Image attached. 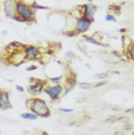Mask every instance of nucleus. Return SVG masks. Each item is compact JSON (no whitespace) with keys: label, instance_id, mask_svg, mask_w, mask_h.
I'll use <instances>...</instances> for the list:
<instances>
[{"label":"nucleus","instance_id":"obj_3","mask_svg":"<svg viewBox=\"0 0 134 135\" xmlns=\"http://www.w3.org/2000/svg\"><path fill=\"white\" fill-rule=\"evenodd\" d=\"M44 94H46L49 97L51 98L52 102H57L60 99V97L63 96L64 92V87L61 85V83L58 84H46L44 88Z\"/></svg>","mask_w":134,"mask_h":135},{"label":"nucleus","instance_id":"obj_6","mask_svg":"<svg viewBox=\"0 0 134 135\" xmlns=\"http://www.w3.org/2000/svg\"><path fill=\"white\" fill-rule=\"evenodd\" d=\"M23 53L26 60H38L42 55L39 47L35 46V45H24Z\"/></svg>","mask_w":134,"mask_h":135},{"label":"nucleus","instance_id":"obj_4","mask_svg":"<svg viewBox=\"0 0 134 135\" xmlns=\"http://www.w3.org/2000/svg\"><path fill=\"white\" fill-rule=\"evenodd\" d=\"M31 83L28 85V92L31 95V96H38L44 91L45 85L47 84L46 80H39V79H30Z\"/></svg>","mask_w":134,"mask_h":135},{"label":"nucleus","instance_id":"obj_26","mask_svg":"<svg viewBox=\"0 0 134 135\" xmlns=\"http://www.w3.org/2000/svg\"><path fill=\"white\" fill-rule=\"evenodd\" d=\"M72 58H74V53H73V52H72V51L67 52V54H66V59H72Z\"/></svg>","mask_w":134,"mask_h":135},{"label":"nucleus","instance_id":"obj_9","mask_svg":"<svg viewBox=\"0 0 134 135\" xmlns=\"http://www.w3.org/2000/svg\"><path fill=\"white\" fill-rule=\"evenodd\" d=\"M12 108L10 104V98H9V92L6 90L0 91V108L1 110H8Z\"/></svg>","mask_w":134,"mask_h":135},{"label":"nucleus","instance_id":"obj_21","mask_svg":"<svg viewBox=\"0 0 134 135\" xmlns=\"http://www.w3.org/2000/svg\"><path fill=\"white\" fill-rule=\"evenodd\" d=\"M13 20H15L16 21V22H20V23H24V21H23V19H22V17L20 16V15H15V16L13 17Z\"/></svg>","mask_w":134,"mask_h":135},{"label":"nucleus","instance_id":"obj_27","mask_svg":"<svg viewBox=\"0 0 134 135\" xmlns=\"http://www.w3.org/2000/svg\"><path fill=\"white\" fill-rule=\"evenodd\" d=\"M37 69V66H35V65H33V66H29V67L27 68V71H36Z\"/></svg>","mask_w":134,"mask_h":135},{"label":"nucleus","instance_id":"obj_25","mask_svg":"<svg viewBox=\"0 0 134 135\" xmlns=\"http://www.w3.org/2000/svg\"><path fill=\"white\" fill-rule=\"evenodd\" d=\"M60 112H65V113H69V112H73V108H59Z\"/></svg>","mask_w":134,"mask_h":135},{"label":"nucleus","instance_id":"obj_10","mask_svg":"<svg viewBox=\"0 0 134 135\" xmlns=\"http://www.w3.org/2000/svg\"><path fill=\"white\" fill-rule=\"evenodd\" d=\"M124 54L130 59V60L134 61V42H131V44L126 47Z\"/></svg>","mask_w":134,"mask_h":135},{"label":"nucleus","instance_id":"obj_32","mask_svg":"<svg viewBox=\"0 0 134 135\" xmlns=\"http://www.w3.org/2000/svg\"><path fill=\"white\" fill-rule=\"evenodd\" d=\"M112 73H113V74H116V75H119V74H120V72H118V71H113Z\"/></svg>","mask_w":134,"mask_h":135},{"label":"nucleus","instance_id":"obj_1","mask_svg":"<svg viewBox=\"0 0 134 135\" xmlns=\"http://www.w3.org/2000/svg\"><path fill=\"white\" fill-rule=\"evenodd\" d=\"M28 108H30V111L36 113L40 118H49L51 115V110L49 108V105L46 104V102L42 99L39 97L34 96L33 98H29L26 102Z\"/></svg>","mask_w":134,"mask_h":135},{"label":"nucleus","instance_id":"obj_35","mask_svg":"<svg viewBox=\"0 0 134 135\" xmlns=\"http://www.w3.org/2000/svg\"><path fill=\"white\" fill-rule=\"evenodd\" d=\"M133 134H134V133H133Z\"/></svg>","mask_w":134,"mask_h":135},{"label":"nucleus","instance_id":"obj_28","mask_svg":"<svg viewBox=\"0 0 134 135\" xmlns=\"http://www.w3.org/2000/svg\"><path fill=\"white\" fill-rule=\"evenodd\" d=\"M16 89H17V91H20V92H23V91H24L23 87H22V85H19V84L16 85Z\"/></svg>","mask_w":134,"mask_h":135},{"label":"nucleus","instance_id":"obj_19","mask_svg":"<svg viewBox=\"0 0 134 135\" xmlns=\"http://www.w3.org/2000/svg\"><path fill=\"white\" fill-rule=\"evenodd\" d=\"M109 9L110 10H116L117 13H120V7L117 6V5H111V6H109Z\"/></svg>","mask_w":134,"mask_h":135},{"label":"nucleus","instance_id":"obj_5","mask_svg":"<svg viewBox=\"0 0 134 135\" xmlns=\"http://www.w3.org/2000/svg\"><path fill=\"white\" fill-rule=\"evenodd\" d=\"M97 12V6L94 5L91 2H88V3H84L82 6H80V13H81V16L86 17L88 20L90 21L91 23H94L95 21V13Z\"/></svg>","mask_w":134,"mask_h":135},{"label":"nucleus","instance_id":"obj_15","mask_svg":"<svg viewBox=\"0 0 134 135\" xmlns=\"http://www.w3.org/2000/svg\"><path fill=\"white\" fill-rule=\"evenodd\" d=\"M105 21L106 22H117V19L114 17V14H107L105 16Z\"/></svg>","mask_w":134,"mask_h":135},{"label":"nucleus","instance_id":"obj_7","mask_svg":"<svg viewBox=\"0 0 134 135\" xmlns=\"http://www.w3.org/2000/svg\"><path fill=\"white\" fill-rule=\"evenodd\" d=\"M16 2L17 0H3L2 1L3 13L8 19H13L16 15Z\"/></svg>","mask_w":134,"mask_h":135},{"label":"nucleus","instance_id":"obj_11","mask_svg":"<svg viewBox=\"0 0 134 135\" xmlns=\"http://www.w3.org/2000/svg\"><path fill=\"white\" fill-rule=\"evenodd\" d=\"M21 118L26 119V120H37L38 119V115L34 112H24V113H21Z\"/></svg>","mask_w":134,"mask_h":135},{"label":"nucleus","instance_id":"obj_18","mask_svg":"<svg viewBox=\"0 0 134 135\" xmlns=\"http://www.w3.org/2000/svg\"><path fill=\"white\" fill-rule=\"evenodd\" d=\"M79 84V87H80L81 89H83V90H86V89H89L91 87L90 83H86V82H81V83H77Z\"/></svg>","mask_w":134,"mask_h":135},{"label":"nucleus","instance_id":"obj_14","mask_svg":"<svg viewBox=\"0 0 134 135\" xmlns=\"http://www.w3.org/2000/svg\"><path fill=\"white\" fill-rule=\"evenodd\" d=\"M30 7L33 8L34 10H37V9H43V10H47L49 9V7H45V6H40V5H38L37 2H35L34 1L33 3H30Z\"/></svg>","mask_w":134,"mask_h":135},{"label":"nucleus","instance_id":"obj_16","mask_svg":"<svg viewBox=\"0 0 134 135\" xmlns=\"http://www.w3.org/2000/svg\"><path fill=\"white\" fill-rule=\"evenodd\" d=\"M116 121L126 124V122H130V118L128 117H118V118H116Z\"/></svg>","mask_w":134,"mask_h":135},{"label":"nucleus","instance_id":"obj_30","mask_svg":"<svg viewBox=\"0 0 134 135\" xmlns=\"http://www.w3.org/2000/svg\"><path fill=\"white\" fill-rule=\"evenodd\" d=\"M125 112H126V113H134V108H127Z\"/></svg>","mask_w":134,"mask_h":135},{"label":"nucleus","instance_id":"obj_17","mask_svg":"<svg viewBox=\"0 0 134 135\" xmlns=\"http://www.w3.org/2000/svg\"><path fill=\"white\" fill-rule=\"evenodd\" d=\"M65 36H67V37H75V36H77V32L75 30H68V31H66V32H65Z\"/></svg>","mask_w":134,"mask_h":135},{"label":"nucleus","instance_id":"obj_12","mask_svg":"<svg viewBox=\"0 0 134 135\" xmlns=\"http://www.w3.org/2000/svg\"><path fill=\"white\" fill-rule=\"evenodd\" d=\"M82 38H83L84 41L87 42V43H90V44H94V45H97V46H104V44H102L100 41H97L96 38L93 36V37H88V36H86V35H83L82 36Z\"/></svg>","mask_w":134,"mask_h":135},{"label":"nucleus","instance_id":"obj_31","mask_svg":"<svg viewBox=\"0 0 134 135\" xmlns=\"http://www.w3.org/2000/svg\"><path fill=\"white\" fill-rule=\"evenodd\" d=\"M106 122H116V119H114L113 117H111V119H107Z\"/></svg>","mask_w":134,"mask_h":135},{"label":"nucleus","instance_id":"obj_36","mask_svg":"<svg viewBox=\"0 0 134 135\" xmlns=\"http://www.w3.org/2000/svg\"><path fill=\"white\" fill-rule=\"evenodd\" d=\"M0 91H1V90H0Z\"/></svg>","mask_w":134,"mask_h":135},{"label":"nucleus","instance_id":"obj_29","mask_svg":"<svg viewBox=\"0 0 134 135\" xmlns=\"http://www.w3.org/2000/svg\"><path fill=\"white\" fill-rule=\"evenodd\" d=\"M119 32H120V34H126V32H127V29H126V28H120V29H119Z\"/></svg>","mask_w":134,"mask_h":135},{"label":"nucleus","instance_id":"obj_24","mask_svg":"<svg viewBox=\"0 0 134 135\" xmlns=\"http://www.w3.org/2000/svg\"><path fill=\"white\" fill-rule=\"evenodd\" d=\"M133 128V126L131 125V124H128V122H126L124 126V131H131V129Z\"/></svg>","mask_w":134,"mask_h":135},{"label":"nucleus","instance_id":"obj_20","mask_svg":"<svg viewBox=\"0 0 134 135\" xmlns=\"http://www.w3.org/2000/svg\"><path fill=\"white\" fill-rule=\"evenodd\" d=\"M107 84V81H105V80H102V81L97 82L96 84H95V88H100V87H103V85Z\"/></svg>","mask_w":134,"mask_h":135},{"label":"nucleus","instance_id":"obj_33","mask_svg":"<svg viewBox=\"0 0 134 135\" xmlns=\"http://www.w3.org/2000/svg\"><path fill=\"white\" fill-rule=\"evenodd\" d=\"M2 35H7V30H3L2 31Z\"/></svg>","mask_w":134,"mask_h":135},{"label":"nucleus","instance_id":"obj_13","mask_svg":"<svg viewBox=\"0 0 134 135\" xmlns=\"http://www.w3.org/2000/svg\"><path fill=\"white\" fill-rule=\"evenodd\" d=\"M63 79H64L63 75H59V76H49V80H47V81L52 82L53 84H58V83H61Z\"/></svg>","mask_w":134,"mask_h":135},{"label":"nucleus","instance_id":"obj_34","mask_svg":"<svg viewBox=\"0 0 134 135\" xmlns=\"http://www.w3.org/2000/svg\"><path fill=\"white\" fill-rule=\"evenodd\" d=\"M0 134H1V131H0Z\"/></svg>","mask_w":134,"mask_h":135},{"label":"nucleus","instance_id":"obj_22","mask_svg":"<svg viewBox=\"0 0 134 135\" xmlns=\"http://www.w3.org/2000/svg\"><path fill=\"white\" fill-rule=\"evenodd\" d=\"M107 76H109V74H107V73H100V74L96 75V78H97V79H106Z\"/></svg>","mask_w":134,"mask_h":135},{"label":"nucleus","instance_id":"obj_8","mask_svg":"<svg viewBox=\"0 0 134 135\" xmlns=\"http://www.w3.org/2000/svg\"><path fill=\"white\" fill-rule=\"evenodd\" d=\"M91 22L88 19L83 16H80L76 20V23H75V27H74V30L76 31L77 34H86L89 29H90Z\"/></svg>","mask_w":134,"mask_h":135},{"label":"nucleus","instance_id":"obj_23","mask_svg":"<svg viewBox=\"0 0 134 135\" xmlns=\"http://www.w3.org/2000/svg\"><path fill=\"white\" fill-rule=\"evenodd\" d=\"M112 55H114V57H117L120 59V58L123 57V53H120L119 51H112Z\"/></svg>","mask_w":134,"mask_h":135},{"label":"nucleus","instance_id":"obj_2","mask_svg":"<svg viewBox=\"0 0 134 135\" xmlns=\"http://www.w3.org/2000/svg\"><path fill=\"white\" fill-rule=\"evenodd\" d=\"M16 14L23 19L24 23H34L35 22V10L22 0H17L16 2Z\"/></svg>","mask_w":134,"mask_h":135}]
</instances>
